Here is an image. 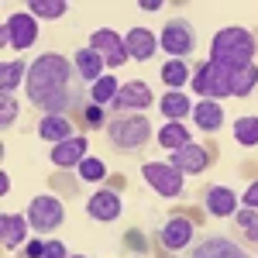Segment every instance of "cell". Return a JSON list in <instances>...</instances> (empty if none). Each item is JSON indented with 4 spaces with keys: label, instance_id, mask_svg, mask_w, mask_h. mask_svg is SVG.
Listing matches in <instances>:
<instances>
[{
    "label": "cell",
    "instance_id": "6da1fadb",
    "mask_svg": "<svg viewBox=\"0 0 258 258\" xmlns=\"http://www.w3.org/2000/svg\"><path fill=\"white\" fill-rule=\"evenodd\" d=\"M28 100L45 110V114H69L83 107L86 100V83L76 73L73 59H66L59 52H41L38 59L28 66V80H24Z\"/></svg>",
    "mask_w": 258,
    "mask_h": 258
},
{
    "label": "cell",
    "instance_id": "7a4b0ae2",
    "mask_svg": "<svg viewBox=\"0 0 258 258\" xmlns=\"http://www.w3.org/2000/svg\"><path fill=\"white\" fill-rule=\"evenodd\" d=\"M255 48H258V41L248 28H224L210 41V62L231 73V69H241V66L255 62Z\"/></svg>",
    "mask_w": 258,
    "mask_h": 258
},
{
    "label": "cell",
    "instance_id": "3957f363",
    "mask_svg": "<svg viewBox=\"0 0 258 258\" xmlns=\"http://www.w3.org/2000/svg\"><path fill=\"white\" fill-rule=\"evenodd\" d=\"M107 138L110 145L124 152V155H138L141 148L152 141V124L145 114H117L114 120H107Z\"/></svg>",
    "mask_w": 258,
    "mask_h": 258
},
{
    "label": "cell",
    "instance_id": "277c9868",
    "mask_svg": "<svg viewBox=\"0 0 258 258\" xmlns=\"http://www.w3.org/2000/svg\"><path fill=\"white\" fill-rule=\"evenodd\" d=\"M182 258H255V255L238 238H231L227 231H203L182 251Z\"/></svg>",
    "mask_w": 258,
    "mask_h": 258
},
{
    "label": "cell",
    "instance_id": "5b68a950",
    "mask_svg": "<svg viewBox=\"0 0 258 258\" xmlns=\"http://www.w3.org/2000/svg\"><path fill=\"white\" fill-rule=\"evenodd\" d=\"M162 48L172 55V59H189L193 52H197V28H193V21L186 18H172L165 21V28H162Z\"/></svg>",
    "mask_w": 258,
    "mask_h": 258
},
{
    "label": "cell",
    "instance_id": "8992f818",
    "mask_svg": "<svg viewBox=\"0 0 258 258\" xmlns=\"http://www.w3.org/2000/svg\"><path fill=\"white\" fill-rule=\"evenodd\" d=\"M141 176H145V182H148L159 197H165V200L182 197V172L172 169L169 162H145Z\"/></svg>",
    "mask_w": 258,
    "mask_h": 258
},
{
    "label": "cell",
    "instance_id": "52a82bcc",
    "mask_svg": "<svg viewBox=\"0 0 258 258\" xmlns=\"http://www.w3.org/2000/svg\"><path fill=\"white\" fill-rule=\"evenodd\" d=\"M193 90L200 93V100H220V97H231V73L220 69L214 62H203L193 76Z\"/></svg>",
    "mask_w": 258,
    "mask_h": 258
},
{
    "label": "cell",
    "instance_id": "ba28073f",
    "mask_svg": "<svg viewBox=\"0 0 258 258\" xmlns=\"http://www.w3.org/2000/svg\"><path fill=\"white\" fill-rule=\"evenodd\" d=\"M90 48L107 62V69H117V66H124V62L131 59V55H127V41L120 38L117 31H110V28L93 31V35H90Z\"/></svg>",
    "mask_w": 258,
    "mask_h": 258
},
{
    "label": "cell",
    "instance_id": "9c48e42d",
    "mask_svg": "<svg viewBox=\"0 0 258 258\" xmlns=\"http://www.w3.org/2000/svg\"><path fill=\"white\" fill-rule=\"evenodd\" d=\"M28 227H35V231H55L66 217V210H62V203L55 197H35L28 203Z\"/></svg>",
    "mask_w": 258,
    "mask_h": 258
},
{
    "label": "cell",
    "instance_id": "30bf717a",
    "mask_svg": "<svg viewBox=\"0 0 258 258\" xmlns=\"http://www.w3.org/2000/svg\"><path fill=\"white\" fill-rule=\"evenodd\" d=\"M159 241H162V248H165L169 255H182V251L197 241V231H193V224L186 217H169L159 231Z\"/></svg>",
    "mask_w": 258,
    "mask_h": 258
},
{
    "label": "cell",
    "instance_id": "8fae6325",
    "mask_svg": "<svg viewBox=\"0 0 258 258\" xmlns=\"http://www.w3.org/2000/svg\"><path fill=\"white\" fill-rule=\"evenodd\" d=\"M110 107H114L117 114H141V110H148V107H152V86H148V83H141V80L124 83Z\"/></svg>",
    "mask_w": 258,
    "mask_h": 258
},
{
    "label": "cell",
    "instance_id": "7c38bea8",
    "mask_svg": "<svg viewBox=\"0 0 258 258\" xmlns=\"http://www.w3.org/2000/svg\"><path fill=\"white\" fill-rule=\"evenodd\" d=\"M4 45H14V48H28L31 41L38 38V24L31 14H11V21H4Z\"/></svg>",
    "mask_w": 258,
    "mask_h": 258
},
{
    "label": "cell",
    "instance_id": "4fadbf2b",
    "mask_svg": "<svg viewBox=\"0 0 258 258\" xmlns=\"http://www.w3.org/2000/svg\"><path fill=\"white\" fill-rule=\"evenodd\" d=\"M169 165L172 169H179L182 176H200L207 165H210V155H207V148L203 145H186V148H179V152H172L169 155Z\"/></svg>",
    "mask_w": 258,
    "mask_h": 258
},
{
    "label": "cell",
    "instance_id": "5bb4252c",
    "mask_svg": "<svg viewBox=\"0 0 258 258\" xmlns=\"http://www.w3.org/2000/svg\"><path fill=\"white\" fill-rule=\"evenodd\" d=\"M120 210H124V203H120V197L110 193V189H100V193H93V197L86 200V214H90L93 220H100V224L117 220Z\"/></svg>",
    "mask_w": 258,
    "mask_h": 258
},
{
    "label": "cell",
    "instance_id": "9a60e30c",
    "mask_svg": "<svg viewBox=\"0 0 258 258\" xmlns=\"http://www.w3.org/2000/svg\"><path fill=\"white\" fill-rule=\"evenodd\" d=\"M203 207H207L210 217H234V214H238V197H234L227 186H207Z\"/></svg>",
    "mask_w": 258,
    "mask_h": 258
},
{
    "label": "cell",
    "instance_id": "2e32d148",
    "mask_svg": "<svg viewBox=\"0 0 258 258\" xmlns=\"http://www.w3.org/2000/svg\"><path fill=\"white\" fill-rule=\"evenodd\" d=\"M73 66H76V73L83 76V83H90V86H93L97 80H103V76H107V73H103V69H107V62L100 59V55L93 52V48H90V45L73 52Z\"/></svg>",
    "mask_w": 258,
    "mask_h": 258
},
{
    "label": "cell",
    "instance_id": "e0dca14e",
    "mask_svg": "<svg viewBox=\"0 0 258 258\" xmlns=\"http://www.w3.org/2000/svg\"><path fill=\"white\" fill-rule=\"evenodd\" d=\"M124 41H127V55L135 62H148L155 55V48H159V41H155V35L148 28H131Z\"/></svg>",
    "mask_w": 258,
    "mask_h": 258
},
{
    "label": "cell",
    "instance_id": "ac0fdd59",
    "mask_svg": "<svg viewBox=\"0 0 258 258\" xmlns=\"http://www.w3.org/2000/svg\"><path fill=\"white\" fill-rule=\"evenodd\" d=\"M38 138L52 141V145H62V141L76 138V135H73V120H66L62 114H45L41 124H38Z\"/></svg>",
    "mask_w": 258,
    "mask_h": 258
},
{
    "label": "cell",
    "instance_id": "d6986e66",
    "mask_svg": "<svg viewBox=\"0 0 258 258\" xmlns=\"http://www.w3.org/2000/svg\"><path fill=\"white\" fill-rule=\"evenodd\" d=\"M83 159H86V138H80V135L52 148V162H55L59 169H73V165H80Z\"/></svg>",
    "mask_w": 258,
    "mask_h": 258
},
{
    "label": "cell",
    "instance_id": "ffe728a7",
    "mask_svg": "<svg viewBox=\"0 0 258 258\" xmlns=\"http://www.w3.org/2000/svg\"><path fill=\"white\" fill-rule=\"evenodd\" d=\"M193 120H197L200 131L214 135V131H220V124H224V107H220L217 100H200L197 107H193Z\"/></svg>",
    "mask_w": 258,
    "mask_h": 258
},
{
    "label": "cell",
    "instance_id": "44dd1931",
    "mask_svg": "<svg viewBox=\"0 0 258 258\" xmlns=\"http://www.w3.org/2000/svg\"><path fill=\"white\" fill-rule=\"evenodd\" d=\"M24 227H28V217L4 214L0 217V241H4V248H18L21 241H24Z\"/></svg>",
    "mask_w": 258,
    "mask_h": 258
},
{
    "label": "cell",
    "instance_id": "7402d4cb",
    "mask_svg": "<svg viewBox=\"0 0 258 258\" xmlns=\"http://www.w3.org/2000/svg\"><path fill=\"white\" fill-rule=\"evenodd\" d=\"M258 86V66L248 62L241 69H231V97H248Z\"/></svg>",
    "mask_w": 258,
    "mask_h": 258
},
{
    "label": "cell",
    "instance_id": "603a6c76",
    "mask_svg": "<svg viewBox=\"0 0 258 258\" xmlns=\"http://www.w3.org/2000/svg\"><path fill=\"white\" fill-rule=\"evenodd\" d=\"M159 110L165 120H182L193 107H189V97L186 93H179V90H172V93H165V97L159 100Z\"/></svg>",
    "mask_w": 258,
    "mask_h": 258
},
{
    "label": "cell",
    "instance_id": "cb8c5ba5",
    "mask_svg": "<svg viewBox=\"0 0 258 258\" xmlns=\"http://www.w3.org/2000/svg\"><path fill=\"white\" fill-rule=\"evenodd\" d=\"M28 66L31 62H4L0 66V93H14V86H18L21 80H28Z\"/></svg>",
    "mask_w": 258,
    "mask_h": 258
},
{
    "label": "cell",
    "instance_id": "d4e9b609",
    "mask_svg": "<svg viewBox=\"0 0 258 258\" xmlns=\"http://www.w3.org/2000/svg\"><path fill=\"white\" fill-rule=\"evenodd\" d=\"M159 141H162V148L179 152V148H186V145H189V131H186L179 120H169V124L159 131Z\"/></svg>",
    "mask_w": 258,
    "mask_h": 258
},
{
    "label": "cell",
    "instance_id": "484cf974",
    "mask_svg": "<svg viewBox=\"0 0 258 258\" xmlns=\"http://www.w3.org/2000/svg\"><path fill=\"white\" fill-rule=\"evenodd\" d=\"M186 80H189V66H186L182 59H169L165 66H162V83H165L169 90H179Z\"/></svg>",
    "mask_w": 258,
    "mask_h": 258
},
{
    "label": "cell",
    "instance_id": "4316f807",
    "mask_svg": "<svg viewBox=\"0 0 258 258\" xmlns=\"http://www.w3.org/2000/svg\"><path fill=\"white\" fill-rule=\"evenodd\" d=\"M117 93H120V86H117V80H114L110 73H107L103 80H97V83H93V90H90V97H93V103H97V107L114 103V97H117Z\"/></svg>",
    "mask_w": 258,
    "mask_h": 258
},
{
    "label": "cell",
    "instance_id": "83f0119b",
    "mask_svg": "<svg viewBox=\"0 0 258 258\" xmlns=\"http://www.w3.org/2000/svg\"><path fill=\"white\" fill-rule=\"evenodd\" d=\"M28 11H31V18H62L66 11H69V4L66 0H31L28 4Z\"/></svg>",
    "mask_w": 258,
    "mask_h": 258
},
{
    "label": "cell",
    "instance_id": "f1b7e54d",
    "mask_svg": "<svg viewBox=\"0 0 258 258\" xmlns=\"http://www.w3.org/2000/svg\"><path fill=\"white\" fill-rule=\"evenodd\" d=\"M234 224L241 227V234H244V241H251V244H258V210H251V207H244V210H238V214H234Z\"/></svg>",
    "mask_w": 258,
    "mask_h": 258
},
{
    "label": "cell",
    "instance_id": "f546056e",
    "mask_svg": "<svg viewBox=\"0 0 258 258\" xmlns=\"http://www.w3.org/2000/svg\"><path fill=\"white\" fill-rule=\"evenodd\" d=\"M234 138L241 145H258V117H238L234 120Z\"/></svg>",
    "mask_w": 258,
    "mask_h": 258
},
{
    "label": "cell",
    "instance_id": "4dcf8cb0",
    "mask_svg": "<svg viewBox=\"0 0 258 258\" xmlns=\"http://www.w3.org/2000/svg\"><path fill=\"white\" fill-rule=\"evenodd\" d=\"M80 179H86V182H100V179H107V165L100 159H86L80 162Z\"/></svg>",
    "mask_w": 258,
    "mask_h": 258
},
{
    "label": "cell",
    "instance_id": "1f68e13d",
    "mask_svg": "<svg viewBox=\"0 0 258 258\" xmlns=\"http://www.w3.org/2000/svg\"><path fill=\"white\" fill-rule=\"evenodd\" d=\"M14 120H18V100H14V93H0V124L11 127Z\"/></svg>",
    "mask_w": 258,
    "mask_h": 258
},
{
    "label": "cell",
    "instance_id": "d6a6232c",
    "mask_svg": "<svg viewBox=\"0 0 258 258\" xmlns=\"http://www.w3.org/2000/svg\"><path fill=\"white\" fill-rule=\"evenodd\" d=\"M86 127H90V131H97V127H103V110H100L97 103H93V107L86 110Z\"/></svg>",
    "mask_w": 258,
    "mask_h": 258
},
{
    "label": "cell",
    "instance_id": "836d02e7",
    "mask_svg": "<svg viewBox=\"0 0 258 258\" xmlns=\"http://www.w3.org/2000/svg\"><path fill=\"white\" fill-rule=\"evenodd\" d=\"M41 258H69V255H66V244L62 241H45V255Z\"/></svg>",
    "mask_w": 258,
    "mask_h": 258
},
{
    "label": "cell",
    "instance_id": "e575fe53",
    "mask_svg": "<svg viewBox=\"0 0 258 258\" xmlns=\"http://www.w3.org/2000/svg\"><path fill=\"white\" fill-rule=\"evenodd\" d=\"M241 203H248L251 210H258V182H251V186L244 189V200H241Z\"/></svg>",
    "mask_w": 258,
    "mask_h": 258
},
{
    "label": "cell",
    "instance_id": "d590c367",
    "mask_svg": "<svg viewBox=\"0 0 258 258\" xmlns=\"http://www.w3.org/2000/svg\"><path fill=\"white\" fill-rule=\"evenodd\" d=\"M41 255H45V241H31L24 248V258H41Z\"/></svg>",
    "mask_w": 258,
    "mask_h": 258
},
{
    "label": "cell",
    "instance_id": "8d00e7d4",
    "mask_svg": "<svg viewBox=\"0 0 258 258\" xmlns=\"http://www.w3.org/2000/svg\"><path fill=\"white\" fill-rule=\"evenodd\" d=\"M141 11H162V0H141Z\"/></svg>",
    "mask_w": 258,
    "mask_h": 258
},
{
    "label": "cell",
    "instance_id": "74e56055",
    "mask_svg": "<svg viewBox=\"0 0 258 258\" xmlns=\"http://www.w3.org/2000/svg\"><path fill=\"white\" fill-rule=\"evenodd\" d=\"M69 258H86V255H69Z\"/></svg>",
    "mask_w": 258,
    "mask_h": 258
}]
</instances>
